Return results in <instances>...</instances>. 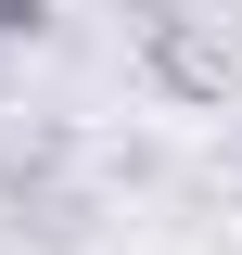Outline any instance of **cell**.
I'll return each mask as SVG.
<instances>
[{
	"instance_id": "cell-1",
	"label": "cell",
	"mask_w": 242,
	"mask_h": 255,
	"mask_svg": "<svg viewBox=\"0 0 242 255\" xmlns=\"http://www.w3.org/2000/svg\"><path fill=\"white\" fill-rule=\"evenodd\" d=\"M127 64H140L153 102H179V115H217V102L242 90V38L204 0H127Z\"/></svg>"
},
{
	"instance_id": "cell-2",
	"label": "cell",
	"mask_w": 242,
	"mask_h": 255,
	"mask_svg": "<svg viewBox=\"0 0 242 255\" xmlns=\"http://www.w3.org/2000/svg\"><path fill=\"white\" fill-rule=\"evenodd\" d=\"M13 38H51V0H0V51Z\"/></svg>"
}]
</instances>
